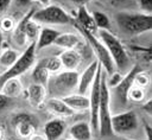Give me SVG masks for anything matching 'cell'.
<instances>
[{
	"label": "cell",
	"instance_id": "cell-1",
	"mask_svg": "<svg viewBox=\"0 0 152 140\" xmlns=\"http://www.w3.org/2000/svg\"><path fill=\"white\" fill-rule=\"evenodd\" d=\"M119 28L128 36H138L148 32L152 28V17L142 12L121 11L115 15Z\"/></svg>",
	"mask_w": 152,
	"mask_h": 140
},
{
	"label": "cell",
	"instance_id": "cell-2",
	"mask_svg": "<svg viewBox=\"0 0 152 140\" xmlns=\"http://www.w3.org/2000/svg\"><path fill=\"white\" fill-rule=\"evenodd\" d=\"M78 76L80 75L76 70H65L62 72L58 71L55 75L49 76V79L45 85L46 94L49 93L51 97L57 98H63L64 96L72 94V91L77 89Z\"/></svg>",
	"mask_w": 152,
	"mask_h": 140
},
{
	"label": "cell",
	"instance_id": "cell-3",
	"mask_svg": "<svg viewBox=\"0 0 152 140\" xmlns=\"http://www.w3.org/2000/svg\"><path fill=\"white\" fill-rule=\"evenodd\" d=\"M99 134L102 138L112 136L113 129H112V108H110V93L109 88L107 85V77L102 69L101 72V79H100V104H99Z\"/></svg>",
	"mask_w": 152,
	"mask_h": 140
},
{
	"label": "cell",
	"instance_id": "cell-4",
	"mask_svg": "<svg viewBox=\"0 0 152 140\" xmlns=\"http://www.w3.org/2000/svg\"><path fill=\"white\" fill-rule=\"evenodd\" d=\"M99 38L108 50L113 59V63L115 65V69H118L119 71H124V70L128 71L131 62L128 53L121 40L115 34H113L110 31L107 30H99Z\"/></svg>",
	"mask_w": 152,
	"mask_h": 140
},
{
	"label": "cell",
	"instance_id": "cell-5",
	"mask_svg": "<svg viewBox=\"0 0 152 140\" xmlns=\"http://www.w3.org/2000/svg\"><path fill=\"white\" fill-rule=\"evenodd\" d=\"M36 52H37L36 51V42H31L26 46L24 52L17 58V61L10 68H7V70L5 72H2L0 75V88L6 81L14 78V77H19L20 75H23L24 72L30 70L32 68V65L34 64Z\"/></svg>",
	"mask_w": 152,
	"mask_h": 140
},
{
	"label": "cell",
	"instance_id": "cell-6",
	"mask_svg": "<svg viewBox=\"0 0 152 140\" xmlns=\"http://www.w3.org/2000/svg\"><path fill=\"white\" fill-rule=\"evenodd\" d=\"M31 19L43 25H64L71 20L68 12L57 5H49L40 9H34Z\"/></svg>",
	"mask_w": 152,
	"mask_h": 140
},
{
	"label": "cell",
	"instance_id": "cell-7",
	"mask_svg": "<svg viewBox=\"0 0 152 140\" xmlns=\"http://www.w3.org/2000/svg\"><path fill=\"white\" fill-rule=\"evenodd\" d=\"M74 25H75V27L86 37V39L88 40L89 45L91 46V49L94 50V52H95V55H96V57H97L99 63L101 64L102 69H104L106 74H107V75L113 74V72L115 71V65H114V63H113V59H112V57H110L108 50L106 49L104 44L100 40V38L96 37L94 33H91V32H89V31L82 28L81 26L76 25L75 23H74Z\"/></svg>",
	"mask_w": 152,
	"mask_h": 140
},
{
	"label": "cell",
	"instance_id": "cell-8",
	"mask_svg": "<svg viewBox=\"0 0 152 140\" xmlns=\"http://www.w3.org/2000/svg\"><path fill=\"white\" fill-rule=\"evenodd\" d=\"M102 66L101 64L97 68L96 75L90 87V96H89V112H90V127L94 133H99V104H100V79H101Z\"/></svg>",
	"mask_w": 152,
	"mask_h": 140
},
{
	"label": "cell",
	"instance_id": "cell-9",
	"mask_svg": "<svg viewBox=\"0 0 152 140\" xmlns=\"http://www.w3.org/2000/svg\"><path fill=\"white\" fill-rule=\"evenodd\" d=\"M112 129L114 134H128L138 128V116L134 110H127L112 115Z\"/></svg>",
	"mask_w": 152,
	"mask_h": 140
},
{
	"label": "cell",
	"instance_id": "cell-10",
	"mask_svg": "<svg viewBox=\"0 0 152 140\" xmlns=\"http://www.w3.org/2000/svg\"><path fill=\"white\" fill-rule=\"evenodd\" d=\"M140 71H142V69L140 68V65H138V64L133 65V66L127 71V74L122 77L121 82L114 88V90H115L114 96H115L116 101H118L121 106H125V104L127 103V101H128V100H127V93H128L129 88L134 84V77H135V75H137L138 72H140Z\"/></svg>",
	"mask_w": 152,
	"mask_h": 140
},
{
	"label": "cell",
	"instance_id": "cell-11",
	"mask_svg": "<svg viewBox=\"0 0 152 140\" xmlns=\"http://www.w3.org/2000/svg\"><path fill=\"white\" fill-rule=\"evenodd\" d=\"M100 63L97 59L93 61L87 68L86 70L82 72L81 76H78V83H77V91L78 94L86 95V93L88 91V89L91 87V83L94 81V77L96 75L97 68H99Z\"/></svg>",
	"mask_w": 152,
	"mask_h": 140
},
{
	"label": "cell",
	"instance_id": "cell-12",
	"mask_svg": "<svg viewBox=\"0 0 152 140\" xmlns=\"http://www.w3.org/2000/svg\"><path fill=\"white\" fill-rule=\"evenodd\" d=\"M12 125L15 127L17 134L20 138H28L34 133V126L32 122V117L28 114L20 113L15 115L12 120Z\"/></svg>",
	"mask_w": 152,
	"mask_h": 140
},
{
	"label": "cell",
	"instance_id": "cell-13",
	"mask_svg": "<svg viewBox=\"0 0 152 140\" xmlns=\"http://www.w3.org/2000/svg\"><path fill=\"white\" fill-rule=\"evenodd\" d=\"M66 123L64 120L56 117L44 125V136L46 140H58L65 132Z\"/></svg>",
	"mask_w": 152,
	"mask_h": 140
},
{
	"label": "cell",
	"instance_id": "cell-14",
	"mask_svg": "<svg viewBox=\"0 0 152 140\" xmlns=\"http://www.w3.org/2000/svg\"><path fill=\"white\" fill-rule=\"evenodd\" d=\"M45 106L48 108L49 112H51L53 115L56 116H61V117H68L74 115V110L62 100V98H57V97H50L48 100H45Z\"/></svg>",
	"mask_w": 152,
	"mask_h": 140
},
{
	"label": "cell",
	"instance_id": "cell-15",
	"mask_svg": "<svg viewBox=\"0 0 152 140\" xmlns=\"http://www.w3.org/2000/svg\"><path fill=\"white\" fill-rule=\"evenodd\" d=\"M59 61L62 64V68H64L65 70H70L74 71L78 68L82 57L80 55V52L76 49H70V50H64L61 55H59Z\"/></svg>",
	"mask_w": 152,
	"mask_h": 140
},
{
	"label": "cell",
	"instance_id": "cell-16",
	"mask_svg": "<svg viewBox=\"0 0 152 140\" xmlns=\"http://www.w3.org/2000/svg\"><path fill=\"white\" fill-rule=\"evenodd\" d=\"M59 31L52 28V27H43L40 28L38 37L36 39V51L42 50L44 47L50 46L51 44H53V42L56 40V38L59 36Z\"/></svg>",
	"mask_w": 152,
	"mask_h": 140
},
{
	"label": "cell",
	"instance_id": "cell-17",
	"mask_svg": "<svg viewBox=\"0 0 152 140\" xmlns=\"http://www.w3.org/2000/svg\"><path fill=\"white\" fill-rule=\"evenodd\" d=\"M70 139L72 140H91L93 138V131L88 122L80 121L74 123L69 129Z\"/></svg>",
	"mask_w": 152,
	"mask_h": 140
},
{
	"label": "cell",
	"instance_id": "cell-18",
	"mask_svg": "<svg viewBox=\"0 0 152 140\" xmlns=\"http://www.w3.org/2000/svg\"><path fill=\"white\" fill-rule=\"evenodd\" d=\"M27 97L30 103L33 107H40L46 100V89L45 85L32 83L27 89Z\"/></svg>",
	"mask_w": 152,
	"mask_h": 140
},
{
	"label": "cell",
	"instance_id": "cell-19",
	"mask_svg": "<svg viewBox=\"0 0 152 140\" xmlns=\"http://www.w3.org/2000/svg\"><path fill=\"white\" fill-rule=\"evenodd\" d=\"M74 112L76 110H88L89 109V97L82 94H70L62 98Z\"/></svg>",
	"mask_w": 152,
	"mask_h": 140
},
{
	"label": "cell",
	"instance_id": "cell-20",
	"mask_svg": "<svg viewBox=\"0 0 152 140\" xmlns=\"http://www.w3.org/2000/svg\"><path fill=\"white\" fill-rule=\"evenodd\" d=\"M76 25L81 26L82 28L94 33L96 31V26L94 24V19L91 17V13L88 12L86 6H78L77 18H76Z\"/></svg>",
	"mask_w": 152,
	"mask_h": 140
},
{
	"label": "cell",
	"instance_id": "cell-21",
	"mask_svg": "<svg viewBox=\"0 0 152 140\" xmlns=\"http://www.w3.org/2000/svg\"><path fill=\"white\" fill-rule=\"evenodd\" d=\"M53 44L59 47H63L64 50H70V49H76L77 45L81 44V39L76 33L65 32V33H59V36L56 38Z\"/></svg>",
	"mask_w": 152,
	"mask_h": 140
},
{
	"label": "cell",
	"instance_id": "cell-22",
	"mask_svg": "<svg viewBox=\"0 0 152 140\" xmlns=\"http://www.w3.org/2000/svg\"><path fill=\"white\" fill-rule=\"evenodd\" d=\"M1 93L6 96V97H17L21 94L23 91V85H21V82L19 79V77H14V78H11L8 81H6L1 88H0Z\"/></svg>",
	"mask_w": 152,
	"mask_h": 140
},
{
	"label": "cell",
	"instance_id": "cell-23",
	"mask_svg": "<svg viewBox=\"0 0 152 140\" xmlns=\"http://www.w3.org/2000/svg\"><path fill=\"white\" fill-rule=\"evenodd\" d=\"M49 76H50V72L39 62H37V64L34 65V68L32 70V78H33L34 83H38V84H42V85H46Z\"/></svg>",
	"mask_w": 152,
	"mask_h": 140
},
{
	"label": "cell",
	"instance_id": "cell-24",
	"mask_svg": "<svg viewBox=\"0 0 152 140\" xmlns=\"http://www.w3.org/2000/svg\"><path fill=\"white\" fill-rule=\"evenodd\" d=\"M91 17L94 19V24L96 26V30H107V31L110 30V20L104 12L94 11L91 13Z\"/></svg>",
	"mask_w": 152,
	"mask_h": 140
},
{
	"label": "cell",
	"instance_id": "cell-25",
	"mask_svg": "<svg viewBox=\"0 0 152 140\" xmlns=\"http://www.w3.org/2000/svg\"><path fill=\"white\" fill-rule=\"evenodd\" d=\"M18 57H19V53L14 49L8 47V49H5V50H1V52H0V64L4 65V66L10 68L17 61Z\"/></svg>",
	"mask_w": 152,
	"mask_h": 140
},
{
	"label": "cell",
	"instance_id": "cell-26",
	"mask_svg": "<svg viewBox=\"0 0 152 140\" xmlns=\"http://www.w3.org/2000/svg\"><path fill=\"white\" fill-rule=\"evenodd\" d=\"M49 72H58L62 69V64L58 57H45L38 61Z\"/></svg>",
	"mask_w": 152,
	"mask_h": 140
},
{
	"label": "cell",
	"instance_id": "cell-27",
	"mask_svg": "<svg viewBox=\"0 0 152 140\" xmlns=\"http://www.w3.org/2000/svg\"><path fill=\"white\" fill-rule=\"evenodd\" d=\"M144 97H145L144 88H141L137 84H133L127 93V100H131L134 102H141L144 100Z\"/></svg>",
	"mask_w": 152,
	"mask_h": 140
},
{
	"label": "cell",
	"instance_id": "cell-28",
	"mask_svg": "<svg viewBox=\"0 0 152 140\" xmlns=\"http://www.w3.org/2000/svg\"><path fill=\"white\" fill-rule=\"evenodd\" d=\"M14 28V20L11 17H4L0 20V31L1 32H11Z\"/></svg>",
	"mask_w": 152,
	"mask_h": 140
},
{
	"label": "cell",
	"instance_id": "cell-29",
	"mask_svg": "<svg viewBox=\"0 0 152 140\" xmlns=\"http://www.w3.org/2000/svg\"><path fill=\"white\" fill-rule=\"evenodd\" d=\"M109 76V79H107V85H108V88L110 89V88H115L120 82H121V79H122V75H121V72L120 71H114L113 74H110V75H108Z\"/></svg>",
	"mask_w": 152,
	"mask_h": 140
},
{
	"label": "cell",
	"instance_id": "cell-30",
	"mask_svg": "<svg viewBox=\"0 0 152 140\" xmlns=\"http://www.w3.org/2000/svg\"><path fill=\"white\" fill-rule=\"evenodd\" d=\"M134 84H137V85H139V87H141V88H145L146 85L150 84V77H148L145 72L140 71V72H138V74L135 75V77H134Z\"/></svg>",
	"mask_w": 152,
	"mask_h": 140
},
{
	"label": "cell",
	"instance_id": "cell-31",
	"mask_svg": "<svg viewBox=\"0 0 152 140\" xmlns=\"http://www.w3.org/2000/svg\"><path fill=\"white\" fill-rule=\"evenodd\" d=\"M138 7L141 9L142 13L151 14L152 12V0H135Z\"/></svg>",
	"mask_w": 152,
	"mask_h": 140
},
{
	"label": "cell",
	"instance_id": "cell-32",
	"mask_svg": "<svg viewBox=\"0 0 152 140\" xmlns=\"http://www.w3.org/2000/svg\"><path fill=\"white\" fill-rule=\"evenodd\" d=\"M12 2L13 0H0V15L4 14V12H6V9L11 6Z\"/></svg>",
	"mask_w": 152,
	"mask_h": 140
},
{
	"label": "cell",
	"instance_id": "cell-33",
	"mask_svg": "<svg viewBox=\"0 0 152 140\" xmlns=\"http://www.w3.org/2000/svg\"><path fill=\"white\" fill-rule=\"evenodd\" d=\"M133 1H135V0H110V4L113 6L119 7V6H127Z\"/></svg>",
	"mask_w": 152,
	"mask_h": 140
},
{
	"label": "cell",
	"instance_id": "cell-34",
	"mask_svg": "<svg viewBox=\"0 0 152 140\" xmlns=\"http://www.w3.org/2000/svg\"><path fill=\"white\" fill-rule=\"evenodd\" d=\"M33 0H13V2L15 4V6L18 7H25L27 5H30Z\"/></svg>",
	"mask_w": 152,
	"mask_h": 140
},
{
	"label": "cell",
	"instance_id": "cell-35",
	"mask_svg": "<svg viewBox=\"0 0 152 140\" xmlns=\"http://www.w3.org/2000/svg\"><path fill=\"white\" fill-rule=\"evenodd\" d=\"M7 102H8V97H6V96L0 91V110L4 109V108L7 106Z\"/></svg>",
	"mask_w": 152,
	"mask_h": 140
},
{
	"label": "cell",
	"instance_id": "cell-36",
	"mask_svg": "<svg viewBox=\"0 0 152 140\" xmlns=\"http://www.w3.org/2000/svg\"><path fill=\"white\" fill-rule=\"evenodd\" d=\"M28 140H46V138L44 135H40V134H36L33 133L32 135L28 136Z\"/></svg>",
	"mask_w": 152,
	"mask_h": 140
},
{
	"label": "cell",
	"instance_id": "cell-37",
	"mask_svg": "<svg viewBox=\"0 0 152 140\" xmlns=\"http://www.w3.org/2000/svg\"><path fill=\"white\" fill-rule=\"evenodd\" d=\"M72 4L77 5V6H86L88 2H90L91 0H70Z\"/></svg>",
	"mask_w": 152,
	"mask_h": 140
},
{
	"label": "cell",
	"instance_id": "cell-38",
	"mask_svg": "<svg viewBox=\"0 0 152 140\" xmlns=\"http://www.w3.org/2000/svg\"><path fill=\"white\" fill-rule=\"evenodd\" d=\"M142 109H144L148 115L151 114V100H147V101H146V103H144Z\"/></svg>",
	"mask_w": 152,
	"mask_h": 140
},
{
	"label": "cell",
	"instance_id": "cell-39",
	"mask_svg": "<svg viewBox=\"0 0 152 140\" xmlns=\"http://www.w3.org/2000/svg\"><path fill=\"white\" fill-rule=\"evenodd\" d=\"M145 131H146V136L147 140H151V127L148 123H145Z\"/></svg>",
	"mask_w": 152,
	"mask_h": 140
},
{
	"label": "cell",
	"instance_id": "cell-40",
	"mask_svg": "<svg viewBox=\"0 0 152 140\" xmlns=\"http://www.w3.org/2000/svg\"><path fill=\"white\" fill-rule=\"evenodd\" d=\"M34 1H37L38 4H40L43 7L49 6V5H50V2H51V0H34Z\"/></svg>",
	"mask_w": 152,
	"mask_h": 140
},
{
	"label": "cell",
	"instance_id": "cell-41",
	"mask_svg": "<svg viewBox=\"0 0 152 140\" xmlns=\"http://www.w3.org/2000/svg\"><path fill=\"white\" fill-rule=\"evenodd\" d=\"M2 42H4V38H2V32L0 31V52L2 50Z\"/></svg>",
	"mask_w": 152,
	"mask_h": 140
},
{
	"label": "cell",
	"instance_id": "cell-42",
	"mask_svg": "<svg viewBox=\"0 0 152 140\" xmlns=\"http://www.w3.org/2000/svg\"><path fill=\"white\" fill-rule=\"evenodd\" d=\"M2 136H4V132H2V129L0 128V140L2 139Z\"/></svg>",
	"mask_w": 152,
	"mask_h": 140
},
{
	"label": "cell",
	"instance_id": "cell-43",
	"mask_svg": "<svg viewBox=\"0 0 152 140\" xmlns=\"http://www.w3.org/2000/svg\"><path fill=\"white\" fill-rule=\"evenodd\" d=\"M121 140H132V139H121Z\"/></svg>",
	"mask_w": 152,
	"mask_h": 140
},
{
	"label": "cell",
	"instance_id": "cell-44",
	"mask_svg": "<svg viewBox=\"0 0 152 140\" xmlns=\"http://www.w3.org/2000/svg\"><path fill=\"white\" fill-rule=\"evenodd\" d=\"M8 140H18V139H8Z\"/></svg>",
	"mask_w": 152,
	"mask_h": 140
},
{
	"label": "cell",
	"instance_id": "cell-45",
	"mask_svg": "<svg viewBox=\"0 0 152 140\" xmlns=\"http://www.w3.org/2000/svg\"><path fill=\"white\" fill-rule=\"evenodd\" d=\"M65 140H72V139H65Z\"/></svg>",
	"mask_w": 152,
	"mask_h": 140
},
{
	"label": "cell",
	"instance_id": "cell-46",
	"mask_svg": "<svg viewBox=\"0 0 152 140\" xmlns=\"http://www.w3.org/2000/svg\"><path fill=\"white\" fill-rule=\"evenodd\" d=\"M0 75H1V72H0Z\"/></svg>",
	"mask_w": 152,
	"mask_h": 140
},
{
	"label": "cell",
	"instance_id": "cell-47",
	"mask_svg": "<svg viewBox=\"0 0 152 140\" xmlns=\"http://www.w3.org/2000/svg\"><path fill=\"white\" fill-rule=\"evenodd\" d=\"M102 1H104V0H102Z\"/></svg>",
	"mask_w": 152,
	"mask_h": 140
}]
</instances>
